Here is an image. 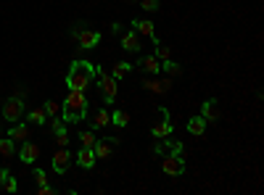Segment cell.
Listing matches in <instances>:
<instances>
[{
  "instance_id": "cell-1",
  "label": "cell",
  "mask_w": 264,
  "mask_h": 195,
  "mask_svg": "<svg viewBox=\"0 0 264 195\" xmlns=\"http://www.w3.org/2000/svg\"><path fill=\"white\" fill-rule=\"evenodd\" d=\"M87 116V98L82 90H69V95L61 106V119L64 124H77Z\"/></svg>"
},
{
  "instance_id": "cell-2",
  "label": "cell",
  "mask_w": 264,
  "mask_h": 195,
  "mask_svg": "<svg viewBox=\"0 0 264 195\" xmlns=\"http://www.w3.org/2000/svg\"><path fill=\"white\" fill-rule=\"evenodd\" d=\"M95 79V66L90 61H72L69 66V74H66V87L69 90H85L90 87V82Z\"/></svg>"
},
{
  "instance_id": "cell-3",
  "label": "cell",
  "mask_w": 264,
  "mask_h": 195,
  "mask_svg": "<svg viewBox=\"0 0 264 195\" xmlns=\"http://www.w3.org/2000/svg\"><path fill=\"white\" fill-rule=\"evenodd\" d=\"M27 113V106H24V95H14V98H8L6 103H3V119L6 121H21V116Z\"/></svg>"
},
{
  "instance_id": "cell-4",
  "label": "cell",
  "mask_w": 264,
  "mask_h": 195,
  "mask_svg": "<svg viewBox=\"0 0 264 195\" xmlns=\"http://www.w3.org/2000/svg\"><path fill=\"white\" fill-rule=\"evenodd\" d=\"M95 79H98V85H100L103 100H106V103L117 100V79H114L106 69H100V66H95Z\"/></svg>"
},
{
  "instance_id": "cell-5",
  "label": "cell",
  "mask_w": 264,
  "mask_h": 195,
  "mask_svg": "<svg viewBox=\"0 0 264 195\" xmlns=\"http://www.w3.org/2000/svg\"><path fill=\"white\" fill-rule=\"evenodd\" d=\"M162 169H164V174H169V177H180L182 171H185V158L177 156V153H164Z\"/></svg>"
},
{
  "instance_id": "cell-6",
  "label": "cell",
  "mask_w": 264,
  "mask_h": 195,
  "mask_svg": "<svg viewBox=\"0 0 264 195\" xmlns=\"http://www.w3.org/2000/svg\"><path fill=\"white\" fill-rule=\"evenodd\" d=\"M119 145V137H103V140H95V145H93V151H95V158H111V153H114V148Z\"/></svg>"
},
{
  "instance_id": "cell-7",
  "label": "cell",
  "mask_w": 264,
  "mask_h": 195,
  "mask_svg": "<svg viewBox=\"0 0 264 195\" xmlns=\"http://www.w3.org/2000/svg\"><path fill=\"white\" fill-rule=\"evenodd\" d=\"M69 164H72V153H69L66 148H59V151H56V156H53V171L61 177V174H66Z\"/></svg>"
},
{
  "instance_id": "cell-8",
  "label": "cell",
  "mask_w": 264,
  "mask_h": 195,
  "mask_svg": "<svg viewBox=\"0 0 264 195\" xmlns=\"http://www.w3.org/2000/svg\"><path fill=\"white\" fill-rule=\"evenodd\" d=\"M24 164H34L37 161V156H40V148H37V143H29V140H24L21 143V148H19V153H16Z\"/></svg>"
},
{
  "instance_id": "cell-9",
  "label": "cell",
  "mask_w": 264,
  "mask_h": 195,
  "mask_svg": "<svg viewBox=\"0 0 264 195\" xmlns=\"http://www.w3.org/2000/svg\"><path fill=\"white\" fill-rule=\"evenodd\" d=\"M122 48L127 50V53H140V37H137V32L135 29H127V32H122Z\"/></svg>"
},
{
  "instance_id": "cell-10",
  "label": "cell",
  "mask_w": 264,
  "mask_h": 195,
  "mask_svg": "<svg viewBox=\"0 0 264 195\" xmlns=\"http://www.w3.org/2000/svg\"><path fill=\"white\" fill-rule=\"evenodd\" d=\"M79 37V48H85V50H93L95 45L100 42V32H95V29H82L77 34Z\"/></svg>"
},
{
  "instance_id": "cell-11",
  "label": "cell",
  "mask_w": 264,
  "mask_h": 195,
  "mask_svg": "<svg viewBox=\"0 0 264 195\" xmlns=\"http://www.w3.org/2000/svg\"><path fill=\"white\" fill-rule=\"evenodd\" d=\"M201 116H203V121H220V103H217L214 98L203 100L201 103Z\"/></svg>"
},
{
  "instance_id": "cell-12",
  "label": "cell",
  "mask_w": 264,
  "mask_h": 195,
  "mask_svg": "<svg viewBox=\"0 0 264 195\" xmlns=\"http://www.w3.org/2000/svg\"><path fill=\"white\" fill-rule=\"evenodd\" d=\"M95 161H98V158H95V151H93V148H79V153H77V166L79 169H93L95 166Z\"/></svg>"
},
{
  "instance_id": "cell-13",
  "label": "cell",
  "mask_w": 264,
  "mask_h": 195,
  "mask_svg": "<svg viewBox=\"0 0 264 195\" xmlns=\"http://www.w3.org/2000/svg\"><path fill=\"white\" fill-rule=\"evenodd\" d=\"M137 66L145 69V72L151 74V77L162 74V61H159L156 55H140V58H137Z\"/></svg>"
},
{
  "instance_id": "cell-14",
  "label": "cell",
  "mask_w": 264,
  "mask_h": 195,
  "mask_svg": "<svg viewBox=\"0 0 264 195\" xmlns=\"http://www.w3.org/2000/svg\"><path fill=\"white\" fill-rule=\"evenodd\" d=\"M8 137L14 143H24V140H29V127H27V124H21V121H14V124H11V129H8Z\"/></svg>"
},
{
  "instance_id": "cell-15",
  "label": "cell",
  "mask_w": 264,
  "mask_h": 195,
  "mask_svg": "<svg viewBox=\"0 0 264 195\" xmlns=\"http://www.w3.org/2000/svg\"><path fill=\"white\" fill-rule=\"evenodd\" d=\"M143 90H148V93H167V90H169V79L148 77V79H143Z\"/></svg>"
},
{
  "instance_id": "cell-16",
  "label": "cell",
  "mask_w": 264,
  "mask_h": 195,
  "mask_svg": "<svg viewBox=\"0 0 264 195\" xmlns=\"http://www.w3.org/2000/svg\"><path fill=\"white\" fill-rule=\"evenodd\" d=\"M132 27L137 29V32H143L145 37H151L153 40V45L159 42V37H156V27H153V21H143V19H135L132 21Z\"/></svg>"
},
{
  "instance_id": "cell-17",
  "label": "cell",
  "mask_w": 264,
  "mask_h": 195,
  "mask_svg": "<svg viewBox=\"0 0 264 195\" xmlns=\"http://www.w3.org/2000/svg\"><path fill=\"white\" fill-rule=\"evenodd\" d=\"M151 135L156 137V140H167V137L172 135V124H169V119H162V121H156L153 127H151Z\"/></svg>"
},
{
  "instance_id": "cell-18",
  "label": "cell",
  "mask_w": 264,
  "mask_h": 195,
  "mask_svg": "<svg viewBox=\"0 0 264 195\" xmlns=\"http://www.w3.org/2000/svg\"><path fill=\"white\" fill-rule=\"evenodd\" d=\"M111 124V113L106 108H98L93 113V129H103V127H109Z\"/></svg>"
},
{
  "instance_id": "cell-19",
  "label": "cell",
  "mask_w": 264,
  "mask_h": 195,
  "mask_svg": "<svg viewBox=\"0 0 264 195\" xmlns=\"http://www.w3.org/2000/svg\"><path fill=\"white\" fill-rule=\"evenodd\" d=\"M188 132L196 135V137L206 135V121H203V116H193V119H188Z\"/></svg>"
},
{
  "instance_id": "cell-20",
  "label": "cell",
  "mask_w": 264,
  "mask_h": 195,
  "mask_svg": "<svg viewBox=\"0 0 264 195\" xmlns=\"http://www.w3.org/2000/svg\"><path fill=\"white\" fill-rule=\"evenodd\" d=\"M0 156L3 158H14L16 156V143L11 137H0Z\"/></svg>"
},
{
  "instance_id": "cell-21",
  "label": "cell",
  "mask_w": 264,
  "mask_h": 195,
  "mask_svg": "<svg viewBox=\"0 0 264 195\" xmlns=\"http://www.w3.org/2000/svg\"><path fill=\"white\" fill-rule=\"evenodd\" d=\"M127 124H130V113L127 111H114L111 113V127L122 129V127H127Z\"/></svg>"
},
{
  "instance_id": "cell-22",
  "label": "cell",
  "mask_w": 264,
  "mask_h": 195,
  "mask_svg": "<svg viewBox=\"0 0 264 195\" xmlns=\"http://www.w3.org/2000/svg\"><path fill=\"white\" fill-rule=\"evenodd\" d=\"M24 116L29 119V124H37V127H42V124L48 121V113H45V108H34V111L24 113Z\"/></svg>"
},
{
  "instance_id": "cell-23",
  "label": "cell",
  "mask_w": 264,
  "mask_h": 195,
  "mask_svg": "<svg viewBox=\"0 0 264 195\" xmlns=\"http://www.w3.org/2000/svg\"><path fill=\"white\" fill-rule=\"evenodd\" d=\"M162 72L169 74V77H180V74H182V66H180L177 61L169 58V61H162Z\"/></svg>"
},
{
  "instance_id": "cell-24",
  "label": "cell",
  "mask_w": 264,
  "mask_h": 195,
  "mask_svg": "<svg viewBox=\"0 0 264 195\" xmlns=\"http://www.w3.org/2000/svg\"><path fill=\"white\" fill-rule=\"evenodd\" d=\"M130 72V63L127 61H119V63H114V69H111V77L114 79H122L124 74H127Z\"/></svg>"
},
{
  "instance_id": "cell-25",
  "label": "cell",
  "mask_w": 264,
  "mask_h": 195,
  "mask_svg": "<svg viewBox=\"0 0 264 195\" xmlns=\"http://www.w3.org/2000/svg\"><path fill=\"white\" fill-rule=\"evenodd\" d=\"M79 145H85V148H93V145H95V132H93V129H85V132H79Z\"/></svg>"
},
{
  "instance_id": "cell-26",
  "label": "cell",
  "mask_w": 264,
  "mask_h": 195,
  "mask_svg": "<svg viewBox=\"0 0 264 195\" xmlns=\"http://www.w3.org/2000/svg\"><path fill=\"white\" fill-rule=\"evenodd\" d=\"M153 55H156V58H159V61H169V58H172V50L167 48V45H162V42H156V53H153Z\"/></svg>"
},
{
  "instance_id": "cell-27",
  "label": "cell",
  "mask_w": 264,
  "mask_h": 195,
  "mask_svg": "<svg viewBox=\"0 0 264 195\" xmlns=\"http://www.w3.org/2000/svg\"><path fill=\"white\" fill-rule=\"evenodd\" d=\"M45 113H48V116H59V113H61V106H59V103H56V100H45Z\"/></svg>"
},
{
  "instance_id": "cell-28",
  "label": "cell",
  "mask_w": 264,
  "mask_h": 195,
  "mask_svg": "<svg viewBox=\"0 0 264 195\" xmlns=\"http://www.w3.org/2000/svg\"><path fill=\"white\" fill-rule=\"evenodd\" d=\"M3 190H6V192H16V190H19L16 177H11V174H8V177H6V182H3Z\"/></svg>"
},
{
  "instance_id": "cell-29",
  "label": "cell",
  "mask_w": 264,
  "mask_h": 195,
  "mask_svg": "<svg viewBox=\"0 0 264 195\" xmlns=\"http://www.w3.org/2000/svg\"><path fill=\"white\" fill-rule=\"evenodd\" d=\"M32 177H34V182H37V185H48V177H45V171H42V169H34V171H32Z\"/></svg>"
},
{
  "instance_id": "cell-30",
  "label": "cell",
  "mask_w": 264,
  "mask_h": 195,
  "mask_svg": "<svg viewBox=\"0 0 264 195\" xmlns=\"http://www.w3.org/2000/svg\"><path fill=\"white\" fill-rule=\"evenodd\" d=\"M159 0H143V11H148V14H153V11H159Z\"/></svg>"
},
{
  "instance_id": "cell-31",
  "label": "cell",
  "mask_w": 264,
  "mask_h": 195,
  "mask_svg": "<svg viewBox=\"0 0 264 195\" xmlns=\"http://www.w3.org/2000/svg\"><path fill=\"white\" fill-rule=\"evenodd\" d=\"M56 192V187H50V185H37V195H53Z\"/></svg>"
},
{
  "instance_id": "cell-32",
  "label": "cell",
  "mask_w": 264,
  "mask_h": 195,
  "mask_svg": "<svg viewBox=\"0 0 264 195\" xmlns=\"http://www.w3.org/2000/svg\"><path fill=\"white\" fill-rule=\"evenodd\" d=\"M11 174V171L6 169V166H0V185H3V182H6V177Z\"/></svg>"
},
{
  "instance_id": "cell-33",
  "label": "cell",
  "mask_w": 264,
  "mask_h": 195,
  "mask_svg": "<svg viewBox=\"0 0 264 195\" xmlns=\"http://www.w3.org/2000/svg\"><path fill=\"white\" fill-rule=\"evenodd\" d=\"M132 3H135V0H132Z\"/></svg>"
}]
</instances>
